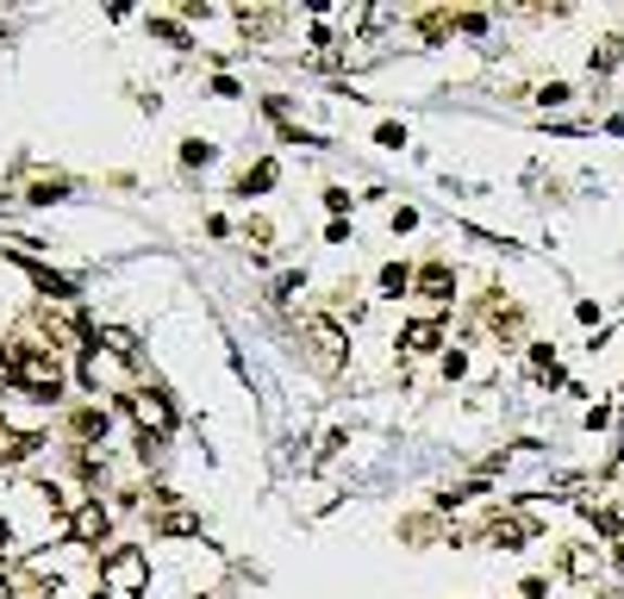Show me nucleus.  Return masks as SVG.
<instances>
[{"instance_id":"1","label":"nucleus","mask_w":624,"mask_h":599,"mask_svg":"<svg viewBox=\"0 0 624 599\" xmlns=\"http://www.w3.org/2000/svg\"><path fill=\"white\" fill-rule=\"evenodd\" d=\"M13 394H31V399L63 394V362H56V349L13 344Z\"/></svg>"},{"instance_id":"2","label":"nucleus","mask_w":624,"mask_h":599,"mask_svg":"<svg viewBox=\"0 0 624 599\" xmlns=\"http://www.w3.org/2000/svg\"><path fill=\"white\" fill-rule=\"evenodd\" d=\"M144 581H150L144 549H113L106 569H100V599H144Z\"/></svg>"},{"instance_id":"3","label":"nucleus","mask_w":624,"mask_h":599,"mask_svg":"<svg viewBox=\"0 0 624 599\" xmlns=\"http://www.w3.org/2000/svg\"><path fill=\"white\" fill-rule=\"evenodd\" d=\"M125 412L144 424V444H150V437L163 444V437L175 431V406H169L163 394H156V387H131V394H125Z\"/></svg>"},{"instance_id":"4","label":"nucleus","mask_w":624,"mask_h":599,"mask_svg":"<svg viewBox=\"0 0 624 599\" xmlns=\"http://www.w3.org/2000/svg\"><path fill=\"white\" fill-rule=\"evenodd\" d=\"M474 544H487V549H524V544H537V519H531V512H494V519L474 531Z\"/></svg>"},{"instance_id":"5","label":"nucleus","mask_w":624,"mask_h":599,"mask_svg":"<svg viewBox=\"0 0 624 599\" xmlns=\"http://www.w3.org/2000/svg\"><path fill=\"white\" fill-rule=\"evenodd\" d=\"M300 349H306V362H313L319 374H338V369H344V331H338L331 319H313V324H306Z\"/></svg>"},{"instance_id":"6","label":"nucleus","mask_w":624,"mask_h":599,"mask_svg":"<svg viewBox=\"0 0 624 599\" xmlns=\"http://www.w3.org/2000/svg\"><path fill=\"white\" fill-rule=\"evenodd\" d=\"M106 531H113V512H106L100 499L69 506V537H75V544H106Z\"/></svg>"},{"instance_id":"7","label":"nucleus","mask_w":624,"mask_h":599,"mask_svg":"<svg viewBox=\"0 0 624 599\" xmlns=\"http://www.w3.org/2000/svg\"><path fill=\"white\" fill-rule=\"evenodd\" d=\"M412 294L431 300V306H444V300L456 294V269H449V263H424V269L412 275Z\"/></svg>"},{"instance_id":"8","label":"nucleus","mask_w":624,"mask_h":599,"mask_svg":"<svg viewBox=\"0 0 624 599\" xmlns=\"http://www.w3.org/2000/svg\"><path fill=\"white\" fill-rule=\"evenodd\" d=\"M56 574H44V569H13L7 574V599H56Z\"/></svg>"},{"instance_id":"9","label":"nucleus","mask_w":624,"mask_h":599,"mask_svg":"<svg viewBox=\"0 0 624 599\" xmlns=\"http://www.w3.org/2000/svg\"><path fill=\"white\" fill-rule=\"evenodd\" d=\"M399 537H406V544H456V531H449L444 512H419V519H406V524H399Z\"/></svg>"},{"instance_id":"10","label":"nucleus","mask_w":624,"mask_h":599,"mask_svg":"<svg viewBox=\"0 0 624 599\" xmlns=\"http://www.w3.org/2000/svg\"><path fill=\"white\" fill-rule=\"evenodd\" d=\"M38 431H13V424L0 419V469H13V462H25V456H38Z\"/></svg>"},{"instance_id":"11","label":"nucleus","mask_w":624,"mask_h":599,"mask_svg":"<svg viewBox=\"0 0 624 599\" xmlns=\"http://www.w3.org/2000/svg\"><path fill=\"white\" fill-rule=\"evenodd\" d=\"M562 574H569V581H594L599 574V556L587 544H562Z\"/></svg>"},{"instance_id":"12","label":"nucleus","mask_w":624,"mask_h":599,"mask_svg":"<svg viewBox=\"0 0 624 599\" xmlns=\"http://www.w3.org/2000/svg\"><path fill=\"white\" fill-rule=\"evenodd\" d=\"M399 344L412 349V356H431V349L444 344V324H437V319H419V324H406V337H399Z\"/></svg>"},{"instance_id":"13","label":"nucleus","mask_w":624,"mask_h":599,"mask_svg":"<svg viewBox=\"0 0 624 599\" xmlns=\"http://www.w3.org/2000/svg\"><path fill=\"white\" fill-rule=\"evenodd\" d=\"M156 531H163V537H200V519L188 506H163V512H156Z\"/></svg>"},{"instance_id":"14","label":"nucleus","mask_w":624,"mask_h":599,"mask_svg":"<svg viewBox=\"0 0 624 599\" xmlns=\"http://www.w3.org/2000/svg\"><path fill=\"white\" fill-rule=\"evenodd\" d=\"M449 31H456V13H444V7L419 13V38H424V44H444Z\"/></svg>"},{"instance_id":"15","label":"nucleus","mask_w":624,"mask_h":599,"mask_svg":"<svg viewBox=\"0 0 624 599\" xmlns=\"http://www.w3.org/2000/svg\"><path fill=\"white\" fill-rule=\"evenodd\" d=\"M587 63H594V75H612V69L624 63V38H606V44H599Z\"/></svg>"},{"instance_id":"16","label":"nucleus","mask_w":624,"mask_h":599,"mask_svg":"<svg viewBox=\"0 0 624 599\" xmlns=\"http://www.w3.org/2000/svg\"><path fill=\"white\" fill-rule=\"evenodd\" d=\"M69 194V181H63V175H38V181H31V194L25 200H38V206H50V200H63Z\"/></svg>"},{"instance_id":"17","label":"nucleus","mask_w":624,"mask_h":599,"mask_svg":"<svg viewBox=\"0 0 624 599\" xmlns=\"http://www.w3.org/2000/svg\"><path fill=\"white\" fill-rule=\"evenodd\" d=\"M381 294H412V269H406V263H387V269H381Z\"/></svg>"},{"instance_id":"18","label":"nucleus","mask_w":624,"mask_h":599,"mask_svg":"<svg viewBox=\"0 0 624 599\" xmlns=\"http://www.w3.org/2000/svg\"><path fill=\"white\" fill-rule=\"evenodd\" d=\"M69 431H75V437H106V412L88 406V412H75V419H69Z\"/></svg>"},{"instance_id":"19","label":"nucleus","mask_w":624,"mask_h":599,"mask_svg":"<svg viewBox=\"0 0 624 599\" xmlns=\"http://www.w3.org/2000/svg\"><path fill=\"white\" fill-rule=\"evenodd\" d=\"M494 331H499V337H524V313H519V306H499V300H494Z\"/></svg>"},{"instance_id":"20","label":"nucleus","mask_w":624,"mask_h":599,"mask_svg":"<svg viewBox=\"0 0 624 599\" xmlns=\"http://www.w3.org/2000/svg\"><path fill=\"white\" fill-rule=\"evenodd\" d=\"M100 344L113 349V356H119V362H131V356H138V337H131V331H113V324H106V331H100Z\"/></svg>"},{"instance_id":"21","label":"nucleus","mask_w":624,"mask_h":599,"mask_svg":"<svg viewBox=\"0 0 624 599\" xmlns=\"http://www.w3.org/2000/svg\"><path fill=\"white\" fill-rule=\"evenodd\" d=\"M238 25H244L250 38H263V31L275 25V13H269V7H238Z\"/></svg>"},{"instance_id":"22","label":"nucleus","mask_w":624,"mask_h":599,"mask_svg":"<svg viewBox=\"0 0 624 599\" xmlns=\"http://www.w3.org/2000/svg\"><path fill=\"white\" fill-rule=\"evenodd\" d=\"M269 181H275V163H256V169H244V175H238V194H263Z\"/></svg>"},{"instance_id":"23","label":"nucleus","mask_w":624,"mask_h":599,"mask_svg":"<svg viewBox=\"0 0 624 599\" xmlns=\"http://www.w3.org/2000/svg\"><path fill=\"white\" fill-rule=\"evenodd\" d=\"M181 163H188V169H194V163H213V144H200V138H188V144H181Z\"/></svg>"},{"instance_id":"24","label":"nucleus","mask_w":624,"mask_h":599,"mask_svg":"<svg viewBox=\"0 0 624 599\" xmlns=\"http://www.w3.org/2000/svg\"><path fill=\"white\" fill-rule=\"evenodd\" d=\"M244 238H250V250H269V219H250Z\"/></svg>"},{"instance_id":"25","label":"nucleus","mask_w":624,"mask_h":599,"mask_svg":"<svg viewBox=\"0 0 624 599\" xmlns=\"http://www.w3.org/2000/svg\"><path fill=\"white\" fill-rule=\"evenodd\" d=\"M537 100H544V106H562V100H569V81H549V88H537Z\"/></svg>"},{"instance_id":"26","label":"nucleus","mask_w":624,"mask_h":599,"mask_svg":"<svg viewBox=\"0 0 624 599\" xmlns=\"http://www.w3.org/2000/svg\"><path fill=\"white\" fill-rule=\"evenodd\" d=\"M0 394H13V344L0 349Z\"/></svg>"},{"instance_id":"27","label":"nucleus","mask_w":624,"mask_h":599,"mask_svg":"<svg viewBox=\"0 0 624 599\" xmlns=\"http://www.w3.org/2000/svg\"><path fill=\"white\" fill-rule=\"evenodd\" d=\"M612 562H619V574H624V531L612 537Z\"/></svg>"},{"instance_id":"28","label":"nucleus","mask_w":624,"mask_h":599,"mask_svg":"<svg viewBox=\"0 0 624 599\" xmlns=\"http://www.w3.org/2000/svg\"><path fill=\"white\" fill-rule=\"evenodd\" d=\"M0 549H7V519H0Z\"/></svg>"},{"instance_id":"29","label":"nucleus","mask_w":624,"mask_h":599,"mask_svg":"<svg viewBox=\"0 0 624 599\" xmlns=\"http://www.w3.org/2000/svg\"><path fill=\"white\" fill-rule=\"evenodd\" d=\"M0 599H7V574H0Z\"/></svg>"}]
</instances>
